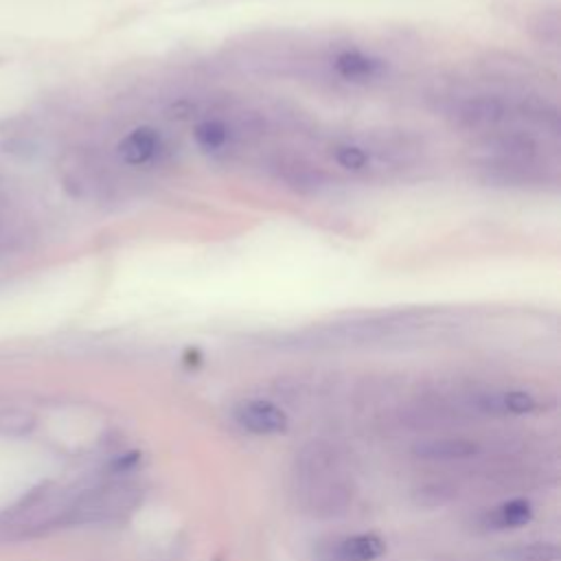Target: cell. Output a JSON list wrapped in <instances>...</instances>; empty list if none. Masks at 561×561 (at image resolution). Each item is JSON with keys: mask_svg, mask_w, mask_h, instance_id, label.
Segmentation results:
<instances>
[{"mask_svg": "<svg viewBox=\"0 0 561 561\" xmlns=\"http://www.w3.org/2000/svg\"><path fill=\"white\" fill-rule=\"evenodd\" d=\"M414 495H416V502H419L421 506L434 508V506H440V504H445V502L451 500L454 486H449L447 482H427V484H421V486L414 491Z\"/></svg>", "mask_w": 561, "mask_h": 561, "instance_id": "cell-14", "label": "cell"}, {"mask_svg": "<svg viewBox=\"0 0 561 561\" xmlns=\"http://www.w3.org/2000/svg\"><path fill=\"white\" fill-rule=\"evenodd\" d=\"M237 423L259 436H272L287 430V414L276 403L265 399H248L241 401L234 410Z\"/></svg>", "mask_w": 561, "mask_h": 561, "instance_id": "cell-7", "label": "cell"}, {"mask_svg": "<svg viewBox=\"0 0 561 561\" xmlns=\"http://www.w3.org/2000/svg\"><path fill=\"white\" fill-rule=\"evenodd\" d=\"M535 399L522 390H511V392H500V394H489L480 399V408L493 410V412H513V414H524L535 410Z\"/></svg>", "mask_w": 561, "mask_h": 561, "instance_id": "cell-12", "label": "cell"}, {"mask_svg": "<svg viewBox=\"0 0 561 561\" xmlns=\"http://www.w3.org/2000/svg\"><path fill=\"white\" fill-rule=\"evenodd\" d=\"M440 116L473 140L508 134L559 136V107L530 88L508 83H478L445 92L438 99Z\"/></svg>", "mask_w": 561, "mask_h": 561, "instance_id": "cell-1", "label": "cell"}, {"mask_svg": "<svg viewBox=\"0 0 561 561\" xmlns=\"http://www.w3.org/2000/svg\"><path fill=\"white\" fill-rule=\"evenodd\" d=\"M324 171L335 182H401L421 178L432 167L427 142L405 129H351L320 145Z\"/></svg>", "mask_w": 561, "mask_h": 561, "instance_id": "cell-2", "label": "cell"}, {"mask_svg": "<svg viewBox=\"0 0 561 561\" xmlns=\"http://www.w3.org/2000/svg\"><path fill=\"white\" fill-rule=\"evenodd\" d=\"M142 489L131 482H107L79 493L68 502L64 524H103L118 519L134 511L140 502Z\"/></svg>", "mask_w": 561, "mask_h": 561, "instance_id": "cell-6", "label": "cell"}, {"mask_svg": "<svg viewBox=\"0 0 561 561\" xmlns=\"http://www.w3.org/2000/svg\"><path fill=\"white\" fill-rule=\"evenodd\" d=\"M530 517H533L530 502L524 497H513L495 506L493 513L489 515V522L493 528H519L528 524Z\"/></svg>", "mask_w": 561, "mask_h": 561, "instance_id": "cell-11", "label": "cell"}, {"mask_svg": "<svg viewBox=\"0 0 561 561\" xmlns=\"http://www.w3.org/2000/svg\"><path fill=\"white\" fill-rule=\"evenodd\" d=\"M473 175L497 188L557 191L561 175L559 136L508 134L473 140Z\"/></svg>", "mask_w": 561, "mask_h": 561, "instance_id": "cell-3", "label": "cell"}, {"mask_svg": "<svg viewBox=\"0 0 561 561\" xmlns=\"http://www.w3.org/2000/svg\"><path fill=\"white\" fill-rule=\"evenodd\" d=\"M180 147L175 136L153 123H142L127 129L112 149V160L118 169L140 184L142 178H151L171 169L178 160Z\"/></svg>", "mask_w": 561, "mask_h": 561, "instance_id": "cell-5", "label": "cell"}, {"mask_svg": "<svg viewBox=\"0 0 561 561\" xmlns=\"http://www.w3.org/2000/svg\"><path fill=\"white\" fill-rule=\"evenodd\" d=\"M294 489L302 508L313 517H337L355 497L337 449L324 440H311L296 454Z\"/></svg>", "mask_w": 561, "mask_h": 561, "instance_id": "cell-4", "label": "cell"}, {"mask_svg": "<svg viewBox=\"0 0 561 561\" xmlns=\"http://www.w3.org/2000/svg\"><path fill=\"white\" fill-rule=\"evenodd\" d=\"M506 561H559V546L552 541L517 543L504 552Z\"/></svg>", "mask_w": 561, "mask_h": 561, "instance_id": "cell-13", "label": "cell"}, {"mask_svg": "<svg viewBox=\"0 0 561 561\" xmlns=\"http://www.w3.org/2000/svg\"><path fill=\"white\" fill-rule=\"evenodd\" d=\"M37 416L24 405L18 403H0V434L20 438L35 430Z\"/></svg>", "mask_w": 561, "mask_h": 561, "instance_id": "cell-10", "label": "cell"}, {"mask_svg": "<svg viewBox=\"0 0 561 561\" xmlns=\"http://www.w3.org/2000/svg\"><path fill=\"white\" fill-rule=\"evenodd\" d=\"M386 552V541L375 533H355L324 546V561H375Z\"/></svg>", "mask_w": 561, "mask_h": 561, "instance_id": "cell-8", "label": "cell"}, {"mask_svg": "<svg viewBox=\"0 0 561 561\" xmlns=\"http://www.w3.org/2000/svg\"><path fill=\"white\" fill-rule=\"evenodd\" d=\"M412 454L421 460H467L480 454V445L471 438L462 436H440V438H423L414 443Z\"/></svg>", "mask_w": 561, "mask_h": 561, "instance_id": "cell-9", "label": "cell"}]
</instances>
